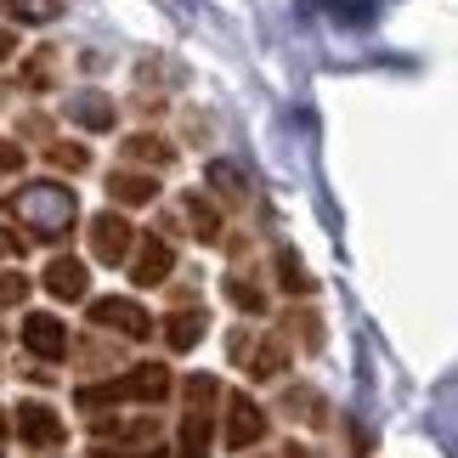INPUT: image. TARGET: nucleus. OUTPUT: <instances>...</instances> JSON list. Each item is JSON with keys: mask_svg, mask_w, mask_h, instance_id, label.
Masks as SVG:
<instances>
[{"mask_svg": "<svg viewBox=\"0 0 458 458\" xmlns=\"http://www.w3.org/2000/svg\"><path fill=\"white\" fill-rule=\"evenodd\" d=\"M6 216L34 238H63L80 216V199H74V187H63V182H29L23 192L6 199Z\"/></svg>", "mask_w": 458, "mask_h": 458, "instance_id": "f257e3e1", "label": "nucleus"}, {"mask_svg": "<svg viewBox=\"0 0 458 458\" xmlns=\"http://www.w3.org/2000/svg\"><path fill=\"white\" fill-rule=\"evenodd\" d=\"M165 396H170V374L158 362L131 368V374L114 379V385H85L80 391L85 408H108V402H165Z\"/></svg>", "mask_w": 458, "mask_h": 458, "instance_id": "f03ea898", "label": "nucleus"}, {"mask_svg": "<svg viewBox=\"0 0 458 458\" xmlns=\"http://www.w3.org/2000/svg\"><path fill=\"white\" fill-rule=\"evenodd\" d=\"M182 391H187V419H182V453L175 458H209V402L221 396V385L209 374H192Z\"/></svg>", "mask_w": 458, "mask_h": 458, "instance_id": "7ed1b4c3", "label": "nucleus"}, {"mask_svg": "<svg viewBox=\"0 0 458 458\" xmlns=\"http://www.w3.org/2000/svg\"><path fill=\"white\" fill-rule=\"evenodd\" d=\"M23 351H34L40 362H63L68 357V328L51 311H29L23 317Z\"/></svg>", "mask_w": 458, "mask_h": 458, "instance_id": "20e7f679", "label": "nucleus"}, {"mask_svg": "<svg viewBox=\"0 0 458 458\" xmlns=\"http://www.w3.org/2000/svg\"><path fill=\"white\" fill-rule=\"evenodd\" d=\"M131 243H136V233H131L125 216H114V209L91 216V250H97V260L119 267V260H131Z\"/></svg>", "mask_w": 458, "mask_h": 458, "instance_id": "39448f33", "label": "nucleus"}, {"mask_svg": "<svg viewBox=\"0 0 458 458\" xmlns=\"http://www.w3.org/2000/svg\"><path fill=\"white\" fill-rule=\"evenodd\" d=\"M91 323L125 334V340H148V334H153V317L136 306V301H97L91 306Z\"/></svg>", "mask_w": 458, "mask_h": 458, "instance_id": "423d86ee", "label": "nucleus"}, {"mask_svg": "<svg viewBox=\"0 0 458 458\" xmlns=\"http://www.w3.org/2000/svg\"><path fill=\"white\" fill-rule=\"evenodd\" d=\"M267 436V413L255 408L250 396H226V447H255Z\"/></svg>", "mask_w": 458, "mask_h": 458, "instance_id": "0eeeda50", "label": "nucleus"}, {"mask_svg": "<svg viewBox=\"0 0 458 458\" xmlns=\"http://www.w3.org/2000/svg\"><path fill=\"white\" fill-rule=\"evenodd\" d=\"M17 436H23V447H57L68 430L46 402H23V408H17Z\"/></svg>", "mask_w": 458, "mask_h": 458, "instance_id": "6e6552de", "label": "nucleus"}, {"mask_svg": "<svg viewBox=\"0 0 458 458\" xmlns=\"http://www.w3.org/2000/svg\"><path fill=\"white\" fill-rule=\"evenodd\" d=\"M170 272H175V250H170V243H158V238H142V255H136V267H131L136 289H153V284H165Z\"/></svg>", "mask_w": 458, "mask_h": 458, "instance_id": "1a4fd4ad", "label": "nucleus"}, {"mask_svg": "<svg viewBox=\"0 0 458 458\" xmlns=\"http://www.w3.org/2000/svg\"><path fill=\"white\" fill-rule=\"evenodd\" d=\"M204 187H216L226 204H250V175H243L233 158H209V165H204Z\"/></svg>", "mask_w": 458, "mask_h": 458, "instance_id": "9d476101", "label": "nucleus"}, {"mask_svg": "<svg viewBox=\"0 0 458 458\" xmlns=\"http://www.w3.org/2000/svg\"><path fill=\"white\" fill-rule=\"evenodd\" d=\"M108 199H119V204H153V199H158V175L108 170Z\"/></svg>", "mask_w": 458, "mask_h": 458, "instance_id": "9b49d317", "label": "nucleus"}, {"mask_svg": "<svg viewBox=\"0 0 458 458\" xmlns=\"http://www.w3.org/2000/svg\"><path fill=\"white\" fill-rule=\"evenodd\" d=\"M46 289L57 294V301H80V294H85V260L57 255V260L46 267Z\"/></svg>", "mask_w": 458, "mask_h": 458, "instance_id": "f8f14e48", "label": "nucleus"}, {"mask_svg": "<svg viewBox=\"0 0 458 458\" xmlns=\"http://www.w3.org/2000/svg\"><path fill=\"white\" fill-rule=\"evenodd\" d=\"M0 17L12 23H29V29H46L63 17V0H0Z\"/></svg>", "mask_w": 458, "mask_h": 458, "instance_id": "ddd939ff", "label": "nucleus"}, {"mask_svg": "<svg viewBox=\"0 0 458 458\" xmlns=\"http://www.w3.org/2000/svg\"><path fill=\"white\" fill-rule=\"evenodd\" d=\"M209 328V317H204V306H187V311H175L170 323H165V340H170V351H192L199 345V334Z\"/></svg>", "mask_w": 458, "mask_h": 458, "instance_id": "4468645a", "label": "nucleus"}, {"mask_svg": "<svg viewBox=\"0 0 458 458\" xmlns=\"http://www.w3.org/2000/svg\"><path fill=\"white\" fill-rule=\"evenodd\" d=\"M125 153L136 158V165H175V142H165V136H153V131H136V136H125Z\"/></svg>", "mask_w": 458, "mask_h": 458, "instance_id": "2eb2a0df", "label": "nucleus"}, {"mask_svg": "<svg viewBox=\"0 0 458 458\" xmlns=\"http://www.w3.org/2000/svg\"><path fill=\"white\" fill-rule=\"evenodd\" d=\"M68 114H74L85 131H114V114H119V108H114L102 91H85V97H74V108H68Z\"/></svg>", "mask_w": 458, "mask_h": 458, "instance_id": "dca6fc26", "label": "nucleus"}, {"mask_svg": "<svg viewBox=\"0 0 458 458\" xmlns=\"http://www.w3.org/2000/svg\"><path fill=\"white\" fill-rule=\"evenodd\" d=\"M187 221H192V233H199V238H216L221 233V216H216V204H209L204 199V192H187Z\"/></svg>", "mask_w": 458, "mask_h": 458, "instance_id": "f3484780", "label": "nucleus"}, {"mask_svg": "<svg viewBox=\"0 0 458 458\" xmlns=\"http://www.w3.org/2000/svg\"><path fill=\"white\" fill-rule=\"evenodd\" d=\"M277 277H284L289 294H311V277H306V267H301V255H294V250L277 255Z\"/></svg>", "mask_w": 458, "mask_h": 458, "instance_id": "a211bd4d", "label": "nucleus"}, {"mask_svg": "<svg viewBox=\"0 0 458 458\" xmlns=\"http://www.w3.org/2000/svg\"><path fill=\"white\" fill-rule=\"evenodd\" d=\"M46 158H51L57 170H68V175H80L85 165H91V153H85L80 142H51V148H46Z\"/></svg>", "mask_w": 458, "mask_h": 458, "instance_id": "6ab92c4d", "label": "nucleus"}, {"mask_svg": "<svg viewBox=\"0 0 458 458\" xmlns=\"http://www.w3.org/2000/svg\"><path fill=\"white\" fill-rule=\"evenodd\" d=\"M284 408H289V413H301V419H311V425H323V396H317V391H289V396H284Z\"/></svg>", "mask_w": 458, "mask_h": 458, "instance_id": "aec40b11", "label": "nucleus"}, {"mask_svg": "<svg viewBox=\"0 0 458 458\" xmlns=\"http://www.w3.org/2000/svg\"><path fill=\"white\" fill-rule=\"evenodd\" d=\"M243 362H250V374H255V379H272L277 368H284V345H260L255 357H243Z\"/></svg>", "mask_w": 458, "mask_h": 458, "instance_id": "412c9836", "label": "nucleus"}, {"mask_svg": "<svg viewBox=\"0 0 458 458\" xmlns=\"http://www.w3.org/2000/svg\"><path fill=\"white\" fill-rule=\"evenodd\" d=\"M226 294H233V301H238L243 311H250V317H260V311H267V294H260L255 284H243V277H233V284H226Z\"/></svg>", "mask_w": 458, "mask_h": 458, "instance_id": "4be33fe9", "label": "nucleus"}, {"mask_svg": "<svg viewBox=\"0 0 458 458\" xmlns=\"http://www.w3.org/2000/svg\"><path fill=\"white\" fill-rule=\"evenodd\" d=\"M29 294V277H17V272H0V306H17Z\"/></svg>", "mask_w": 458, "mask_h": 458, "instance_id": "5701e85b", "label": "nucleus"}, {"mask_svg": "<svg viewBox=\"0 0 458 458\" xmlns=\"http://www.w3.org/2000/svg\"><path fill=\"white\" fill-rule=\"evenodd\" d=\"M29 85H34V91H46V85H51V51H40V57H34V68H29Z\"/></svg>", "mask_w": 458, "mask_h": 458, "instance_id": "b1692460", "label": "nucleus"}, {"mask_svg": "<svg viewBox=\"0 0 458 458\" xmlns=\"http://www.w3.org/2000/svg\"><path fill=\"white\" fill-rule=\"evenodd\" d=\"M23 148H17V142H0V175H12V170H23Z\"/></svg>", "mask_w": 458, "mask_h": 458, "instance_id": "393cba45", "label": "nucleus"}, {"mask_svg": "<svg viewBox=\"0 0 458 458\" xmlns=\"http://www.w3.org/2000/svg\"><path fill=\"white\" fill-rule=\"evenodd\" d=\"M97 458H165L158 447H148V453H125V447H97Z\"/></svg>", "mask_w": 458, "mask_h": 458, "instance_id": "a878e982", "label": "nucleus"}, {"mask_svg": "<svg viewBox=\"0 0 458 458\" xmlns=\"http://www.w3.org/2000/svg\"><path fill=\"white\" fill-rule=\"evenodd\" d=\"M12 51H17V34H12V29H0V63H6Z\"/></svg>", "mask_w": 458, "mask_h": 458, "instance_id": "bb28decb", "label": "nucleus"}, {"mask_svg": "<svg viewBox=\"0 0 458 458\" xmlns=\"http://www.w3.org/2000/svg\"><path fill=\"white\" fill-rule=\"evenodd\" d=\"M284 458H317V453H311V447H294V442H289V453H284Z\"/></svg>", "mask_w": 458, "mask_h": 458, "instance_id": "cd10ccee", "label": "nucleus"}, {"mask_svg": "<svg viewBox=\"0 0 458 458\" xmlns=\"http://www.w3.org/2000/svg\"><path fill=\"white\" fill-rule=\"evenodd\" d=\"M12 250H23V243H12L6 233H0V255H12Z\"/></svg>", "mask_w": 458, "mask_h": 458, "instance_id": "c85d7f7f", "label": "nucleus"}, {"mask_svg": "<svg viewBox=\"0 0 458 458\" xmlns=\"http://www.w3.org/2000/svg\"><path fill=\"white\" fill-rule=\"evenodd\" d=\"M0 436H6V413H0Z\"/></svg>", "mask_w": 458, "mask_h": 458, "instance_id": "c756f323", "label": "nucleus"}]
</instances>
